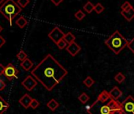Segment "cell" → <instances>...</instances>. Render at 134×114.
Wrapping results in <instances>:
<instances>
[{"mask_svg":"<svg viewBox=\"0 0 134 114\" xmlns=\"http://www.w3.org/2000/svg\"><path fill=\"white\" fill-rule=\"evenodd\" d=\"M67 74V70L51 54H47L31 71V75L48 91L58 85Z\"/></svg>","mask_w":134,"mask_h":114,"instance_id":"obj_1","label":"cell"},{"mask_svg":"<svg viewBox=\"0 0 134 114\" xmlns=\"http://www.w3.org/2000/svg\"><path fill=\"white\" fill-rule=\"evenodd\" d=\"M87 112L89 114H124L121 103L112 98L107 102H101L96 100L88 107Z\"/></svg>","mask_w":134,"mask_h":114,"instance_id":"obj_2","label":"cell"},{"mask_svg":"<svg viewBox=\"0 0 134 114\" xmlns=\"http://www.w3.org/2000/svg\"><path fill=\"white\" fill-rule=\"evenodd\" d=\"M128 43L127 39H125L118 30H116L105 40V44L116 55L119 54L128 45Z\"/></svg>","mask_w":134,"mask_h":114,"instance_id":"obj_3","label":"cell"},{"mask_svg":"<svg viewBox=\"0 0 134 114\" xmlns=\"http://www.w3.org/2000/svg\"><path fill=\"white\" fill-rule=\"evenodd\" d=\"M21 11V7L14 0H6V2L0 7V13H1L12 25L14 18L19 14Z\"/></svg>","mask_w":134,"mask_h":114,"instance_id":"obj_4","label":"cell"},{"mask_svg":"<svg viewBox=\"0 0 134 114\" xmlns=\"http://www.w3.org/2000/svg\"><path fill=\"white\" fill-rule=\"evenodd\" d=\"M121 108L124 114H134V97L129 95L121 102Z\"/></svg>","mask_w":134,"mask_h":114,"instance_id":"obj_5","label":"cell"},{"mask_svg":"<svg viewBox=\"0 0 134 114\" xmlns=\"http://www.w3.org/2000/svg\"><path fill=\"white\" fill-rule=\"evenodd\" d=\"M65 34L58 27H54L49 33H48V37L55 44H57L59 40L64 39Z\"/></svg>","mask_w":134,"mask_h":114,"instance_id":"obj_6","label":"cell"},{"mask_svg":"<svg viewBox=\"0 0 134 114\" xmlns=\"http://www.w3.org/2000/svg\"><path fill=\"white\" fill-rule=\"evenodd\" d=\"M18 74V70L15 68V66L12 64H8L5 67L4 75L8 80H12L14 78H17V75Z\"/></svg>","mask_w":134,"mask_h":114,"instance_id":"obj_7","label":"cell"},{"mask_svg":"<svg viewBox=\"0 0 134 114\" xmlns=\"http://www.w3.org/2000/svg\"><path fill=\"white\" fill-rule=\"evenodd\" d=\"M37 80L33 78L32 75H28L21 82V85L29 91L32 90L37 86Z\"/></svg>","mask_w":134,"mask_h":114,"instance_id":"obj_8","label":"cell"},{"mask_svg":"<svg viewBox=\"0 0 134 114\" xmlns=\"http://www.w3.org/2000/svg\"><path fill=\"white\" fill-rule=\"evenodd\" d=\"M65 49L72 56H75V55H77L80 52L81 48V46L78 44H77L76 42H74L72 44H68V46L66 47Z\"/></svg>","mask_w":134,"mask_h":114,"instance_id":"obj_9","label":"cell"},{"mask_svg":"<svg viewBox=\"0 0 134 114\" xmlns=\"http://www.w3.org/2000/svg\"><path fill=\"white\" fill-rule=\"evenodd\" d=\"M32 97L28 94H24L19 100V103L25 108H29L30 107V105H31V102L32 101Z\"/></svg>","mask_w":134,"mask_h":114,"instance_id":"obj_10","label":"cell"},{"mask_svg":"<svg viewBox=\"0 0 134 114\" xmlns=\"http://www.w3.org/2000/svg\"><path fill=\"white\" fill-rule=\"evenodd\" d=\"M110 97L114 100H118V98H120L122 95V91L118 87V86H114L111 89V90L109 92Z\"/></svg>","mask_w":134,"mask_h":114,"instance_id":"obj_11","label":"cell"},{"mask_svg":"<svg viewBox=\"0 0 134 114\" xmlns=\"http://www.w3.org/2000/svg\"><path fill=\"white\" fill-rule=\"evenodd\" d=\"M121 15L124 17V18L128 21V22H131L133 18H134V8L132 7L131 9H129L127 11H121Z\"/></svg>","mask_w":134,"mask_h":114,"instance_id":"obj_12","label":"cell"},{"mask_svg":"<svg viewBox=\"0 0 134 114\" xmlns=\"http://www.w3.org/2000/svg\"><path fill=\"white\" fill-rule=\"evenodd\" d=\"M111 97H110V93L107 92V90H103L98 96L97 99L99 101H101V102H107L109 100H110Z\"/></svg>","mask_w":134,"mask_h":114,"instance_id":"obj_13","label":"cell"},{"mask_svg":"<svg viewBox=\"0 0 134 114\" xmlns=\"http://www.w3.org/2000/svg\"><path fill=\"white\" fill-rule=\"evenodd\" d=\"M10 108V104L0 96V114H3Z\"/></svg>","mask_w":134,"mask_h":114,"instance_id":"obj_14","label":"cell"},{"mask_svg":"<svg viewBox=\"0 0 134 114\" xmlns=\"http://www.w3.org/2000/svg\"><path fill=\"white\" fill-rule=\"evenodd\" d=\"M32 66H33V63L32 62V60H30L28 58L21 63V67L26 71H29L32 68Z\"/></svg>","mask_w":134,"mask_h":114,"instance_id":"obj_15","label":"cell"},{"mask_svg":"<svg viewBox=\"0 0 134 114\" xmlns=\"http://www.w3.org/2000/svg\"><path fill=\"white\" fill-rule=\"evenodd\" d=\"M47 106L49 108L50 110H51V111L54 112V111H55V110L59 107V103H58L55 99L52 98V99H51V100L47 102Z\"/></svg>","mask_w":134,"mask_h":114,"instance_id":"obj_16","label":"cell"},{"mask_svg":"<svg viewBox=\"0 0 134 114\" xmlns=\"http://www.w3.org/2000/svg\"><path fill=\"white\" fill-rule=\"evenodd\" d=\"M75 39H76L75 36L72 33H70V32L65 33V37H64V40L66 41V43L68 44L75 42Z\"/></svg>","mask_w":134,"mask_h":114,"instance_id":"obj_17","label":"cell"},{"mask_svg":"<svg viewBox=\"0 0 134 114\" xmlns=\"http://www.w3.org/2000/svg\"><path fill=\"white\" fill-rule=\"evenodd\" d=\"M16 24H17V25H18L21 29H23V28L28 24V21H27L23 16H21V17H20L18 19H17Z\"/></svg>","mask_w":134,"mask_h":114,"instance_id":"obj_18","label":"cell"},{"mask_svg":"<svg viewBox=\"0 0 134 114\" xmlns=\"http://www.w3.org/2000/svg\"><path fill=\"white\" fill-rule=\"evenodd\" d=\"M94 9H95V6L91 2H87L84 6V10L88 14H91L94 11Z\"/></svg>","mask_w":134,"mask_h":114,"instance_id":"obj_19","label":"cell"},{"mask_svg":"<svg viewBox=\"0 0 134 114\" xmlns=\"http://www.w3.org/2000/svg\"><path fill=\"white\" fill-rule=\"evenodd\" d=\"M83 83H84L87 87L90 88V87H92V86H93V84L95 83V81H94V79H93L92 77L88 76V77L83 81Z\"/></svg>","mask_w":134,"mask_h":114,"instance_id":"obj_20","label":"cell"},{"mask_svg":"<svg viewBox=\"0 0 134 114\" xmlns=\"http://www.w3.org/2000/svg\"><path fill=\"white\" fill-rule=\"evenodd\" d=\"M125 79V76L121 73V72H118L115 76H114V80L118 82V83H122Z\"/></svg>","mask_w":134,"mask_h":114,"instance_id":"obj_21","label":"cell"},{"mask_svg":"<svg viewBox=\"0 0 134 114\" xmlns=\"http://www.w3.org/2000/svg\"><path fill=\"white\" fill-rule=\"evenodd\" d=\"M79 101L82 103V104H86L88 101H89V96L86 94V93H82L79 97H78Z\"/></svg>","mask_w":134,"mask_h":114,"instance_id":"obj_22","label":"cell"},{"mask_svg":"<svg viewBox=\"0 0 134 114\" xmlns=\"http://www.w3.org/2000/svg\"><path fill=\"white\" fill-rule=\"evenodd\" d=\"M17 57H18V59L19 60H21V62H22V61H24L25 60H26V59L28 58L27 54H26L23 50H21V51L18 53Z\"/></svg>","mask_w":134,"mask_h":114,"instance_id":"obj_23","label":"cell"},{"mask_svg":"<svg viewBox=\"0 0 134 114\" xmlns=\"http://www.w3.org/2000/svg\"><path fill=\"white\" fill-rule=\"evenodd\" d=\"M104 7L101 4V3H98L96 6H95V9H94V11H96V14H101L103 11H104Z\"/></svg>","mask_w":134,"mask_h":114,"instance_id":"obj_24","label":"cell"},{"mask_svg":"<svg viewBox=\"0 0 134 114\" xmlns=\"http://www.w3.org/2000/svg\"><path fill=\"white\" fill-rule=\"evenodd\" d=\"M74 17H75L78 21H81V20H83L84 18L85 17V14L81 10H79L77 13H75Z\"/></svg>","mask_w":134,"mask_h":114,"instance_id":"obj_25","label":"cell"},{"mask_svg":"<svg viewBox=\"0 0 134 114\" xmlns=\"http://www.w3.org/2000/svg\"><path fill=\"white\" fill-rule=\"evenodd\" d=\"M56 45L58 46V48L59 49H63V48H66V47L68 46V44L66 43V41H65L64 39H62V40H59V41L56 44Z\"/></svg>","mask_w":134,"mask_h":114,"instance_id":"obj_26","label":"cell"},{"mask_svg":"<svg viewBox=\"0 0 134 114\" xmlns=\"http://www.w3.org/2000/svg\"><path fill=\"white\" fill-rule=\"evenodd\" d=\"M132 7L131 6V4L129 3V2H125L122 5H121V11H129V9H131Z\"/></svg>","mask_w":134,"mask_h":114,"instance_id":"obj_27","label":"cell"},{"mask_svg":"<svg viewBox=\"0 0 134 114\" xmlns=\"http://www.w3.org/2000/svg\"><path fill=\"white\" fill-rule=\"evenodd\" d=\"M17 3H18L21 8H24V7H25L29 3V0H18Z\"/></svg>","mask_w":134,"mask_h":114,"instance_id":"obj_28","label":"cell"},{"mask_svg":"<svg viewBox=\"0 0 134 114\" xmlns=\"http://www.w3.org/2000/svg\"><path fill=\"white\" fill-rule=\"evenodd\" d=\"M40 105V102L36 100V99H32V102H31V105H30V108H33V109H36V108H38Z\"/></svg>","mask_w":134,"mask_h":114,"instance_id":"obj_29","label":"cell"},{"mask_svg":"<svg viewBox=\"0 0 134 114\" xmlns=\"http://www.w3.org/2000/svg\"><path fill=\"white\" fill-rule=\"evenodd\" d=\"M127 47L129 48V49L134 54V37L131 40H129V43H128V45H127Z\"/></svg>","mask_w":134,"mask_h":114,"instance_id":"obj_30","label":"cell"},{"mask_svg":"<svg viewBox=\"0 0 134 114\" xmlns=\"http://www.w3.org/2000/svg\"><path fill=\"white\" fill-rule=\"evenodd\" d=\"M6 86H7V85H6L5 82L1 78H0V91L3 90L6 88Z\"/></svg>","mask_w":134,"mask_h":114,"instance_id":"obj_31","label":"cell"},{"mask_svg":"<svg viewBox=\"0 0 134 114\" xmlns=\"http://www.w3.org/2000/svg\"><path fill=\"white\" fill-rule=\"evenodd\" d=\"M6 43V40L2 37V36H0V48L3 47Z\"/></svg>","mask_w":134,"mask_h":114,"instance_id":"obj_32","label":"cell"},{"mask_svg":"<svg viewBox=\"0 0 134 114\" xmlns=\"http://www.w3.org/2000/svg\"><path fill=\"white\" fill-rule=\"evenodd\" d=\"M51 1L55 6H58V5L63 1V0H51Z\"/></svg>","mask_w":134,"mask_h":114,"instance_id":"obj_33","label":"cell"},{"mask_svg":"<svg viewBox=\"0 0 134 114\" xmlns=\"http://www.w3.org/2000/svg\"><path fill=\"white\" fill-rule=\"evenodd\" d=\"M4 71H5V67L3 64H0V75L4 74Z\"/></svg>","mask_w":134,"mask_h":114,"instance_id":"obj_34","label":"cell"},{"mask_svg":"<svg viewBox=\"0 0 134 114\" xmlns=\"http://www.w3.org/2000/svg\"><path fill=\"white\" fill-rule=\"evenodd\" d=\"M6 1L5 0H0V4H3Z\"/></svg>","mask_w":134,"mask_h":114,"instance_id":"obj_35","label":"cell"},{"mask_svg":"<svg viewBox=\"0 0 134 114\" xmlns=\"http://www.w3.org/2000/svg\"><path fill=\"white\" fill-rule=\"evenodd\" d=\"M2 30H3V27H2L1 25H0V32H1Z\"/></svg>","mask_w":134,"mask_h":114,"instance_id":"obj_36","label":"cell"}]
</instances>
